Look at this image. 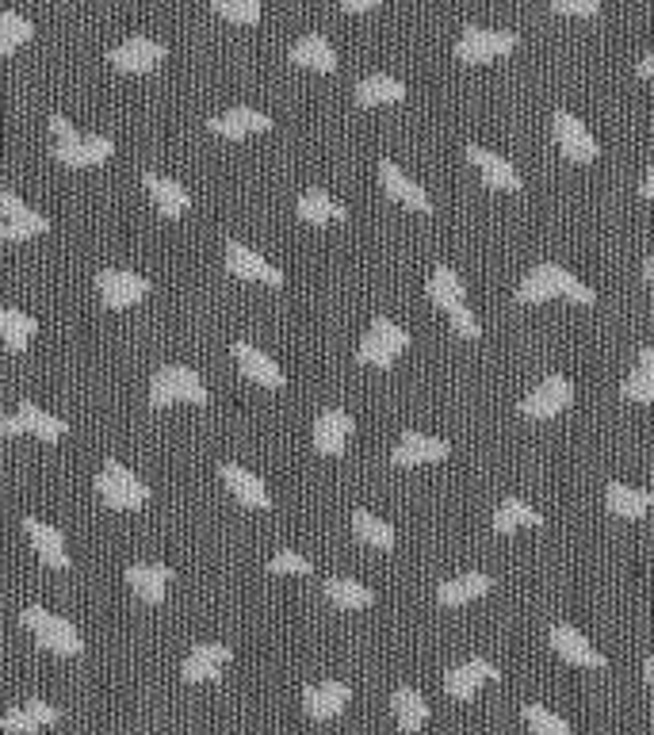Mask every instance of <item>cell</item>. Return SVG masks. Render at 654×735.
<instances>
[{
    "mask_svg": "<svg viewBox=\"0 0 654 735\" xmlns=\"http://www.w3.org/2000/svg\"><path fill=\"white\" fill-rule=\"evenodd\" d=\"M547 299H570V303H578V306H593V288H586L578 277H570L563 264L544 261L521 280V288H516V303L536 306V303H547Z\"/></svg>",
    "mask_w": 654,
    "mask_h": 735,
    "instance_id": "obj_1",
    "label": "cell"
},
{
    "mask_svg": "<svg viewBox=\"0 0 654 735\" xmlns=\"http://www.w3.org/2000/svg\"><path fill=\"white\" fill-rule=\"evenodd\" d=\"M51 139H54V158L66 169H96L103 161H111V153H116V142L108 134H80L58 111L51 116Z\"/></svg>",
    "mask_w": 654,
    "mask_h": 735,
    "instance_id": "obj_2",
    "label": "cell"
},
{
    "mask_svg": "<svg viewBox=\"0 0 654 735\" xmlns=\"http://www.w3.org/2000/svg\"><path fill=\"white\" fill-rule=\"evenodd\" d=\"M20 620H23V628L35 636L39 648L54 651V656L73 659V656H80V651H85V640H80L77 625L66 620V617H58V613L43 609V605H28V609L20 613Z\"/></svg>",
    "mask_w": 654,
    "mask_h": 735,
    "instance_id": "obj_3",
    "label": "cell"
},
{
    "mask_svg": "<svg viewBox=\"0 0 654 735\" xmlns=\"http://www.w3.org/2000/svg\"><path fill=\"white\" fill-rule=\"evenodd\" d=\"M96 495L103 498V506H111V510L119 514H134L150 502V487H145L131 467L119 464V460H108V464L100 467V475H96Z\"/></svg>",
    "mask_w": 654,
    "mask_h": 735,
    "instance_id": "obj_4",
    "label": "cell"
},
{
    "mask_svg": "<svg viewBox=\"0 0 654 735\" xmlns=\"http://www.w3.org/2000/svg\"><path fill=\"white\" fill-rule=\"evenodd\" d=\"M207 399H211V394H207L204 379L196 376V368L165 365V368L153 371V379H150V407L153 410L176 407V402H196V407H204Z\"/></svg>",
    "mask_w": 654,
    "mask_h": 735,
    "instance_id": "obj_5",
    "label": "cell"
},
{
    "mask_svg": "<svg viewBox=\"0 0 654 735\" xmlns=\"http://www.w3.org/2000/svg\"><path fill=\"white\" fill-rule=\"evenodd\" d=\"M406 349H410L406 329H402L399 322L386 318V314H379V318L371 322L368 334H363L357 360L360 365H371V368H394V360H399Z\"/></svg>",
    "mask_w": 654,
    "mask_h": 735,
    "instance_id": "obj_6",
    "label": "cell"
},
{
    "mask_svg": "<svg viewBox=\"0 0 654 735\" xmlns=\"http://www.w3.org/2000/svg\"><path fill=\"white\" fill-rule=\"evenodd\" d=\"M0 433H4V437H23V433H31V437H39L46 444H58L69 433V425L62 422V418L46 414L39 402L23 399L20 407L12 410V414L0 418Z\"/></svg>",
    "mask_w": 654,
    "mask_h": 735,
    "instance_id": "obj_7",
    "label": "cell"
},
{
    "mask_svg": "<svg viewBox=\"0 0 654 735\" xmlns=\"http://www.w3.org/2000/svg\"><path fill=\"white\" fill-rule=\"evenodd\" d=\"M521 46L516 31H487V28H467L456 43V58L467 66H487V62L509 58Z\"/></svg>",
    "mask_w": 654,
    "mask_h": 735,
    "instance_id": "obj_8",
    "label": "cell"
},
{
    "mask_svg": "<svg viewBox=\"0 0 654 735\" xmlns=\"http://www.w3.org/2000/svg\"><path fill=\"white\" fill-rule=\"evenodd\" d=\"M570 402H575V383L567 376H547L521 399V414L532 422H547V418H559Z\"/></svg>",
    "mask_w": 654,
    "mask_h": 735,
    "instance_id": "obj_9",
    "label": "cell"
},
{
    "mask_svg": "<svg viewBox=\"0 0 654 735\" xmlns=\"http://www.w3.org/2000/svg\"><path fill=\"white\" fill-rule=\"evenodd\" d=\"M96 295L111 311H127V306L142 303L150 295V280L131 269H100L96 272Z\"/></svg>",
    "mask_w": 654,
    "mask_h": 735,
    "instance_id": "obj_10",
    "label": "cell"
},
{
    "mask_svg": "<svg viewBox=\"0 0 654 735\" xmlns=\"http://www.w3.org/2000/svg\"><path fill=\"white\" fill-rule=\"evenodd\" d=\"M165 58H168V46L150 35H131L108 51V62L119 74H150V69H157Z\"/></svg>",
    "mask_w": 654,
    "mask_h": 735,
    "instance_id": "obj_11",
    "label": "cell"
},
{
    "mask_svg": "<svg viewBox=\"0 0 654 735\" xmlns=\"http://www.w3.org/2000/svg\"><path fill=\"white\" fill-rule=\"evenodd\" d=\"M552 131H555V142H559L563 158L575 161V165H593L597 153H601L597 139L586 131V123H581L578 116H570V111H555Z\"/></svg>",
    "mask_w": 654,
    "mask_h": 735,
    "instance_id": "obj_12",
    "label": "cell"
},
{
    "mask_svg": "<svg viewBox=\"0 0 654 735\" xmlns=\"http://www.w3.org/2000/svg\"><path fill=\"white\" fill-rule=\"evenodd\" d=\"M226 272L238 280H257V284L284 288V272L272 261H264L257 249L241 246V241H226Z\"/></svg>",
    "mask_w": 654,
    "mask_h": 735,
    "instance_id": "obj_13",
    "label": "cell"
},
{
    "mask_svg": "<svg viewBox=\"0 0 654 735\" xmlns=\"http://www.w3.org/2000/svg\"><path fill=\"white\" fill-rule=\"evenodd\" d=\"M498 678H502V670H498L494 662L475 656L444 674V693H448L451 701H471V698H479L482 682H498Z\"/></svg>",
    "mask_w": 654,
    "mask_h": 735,
    "instance_id": "obj_14",
    "label": "cell"
},
{
    "mask_svg": "<svg viewBox=\"0 0 654 735\" xmlns=\"http://www.w3.org/2000/svg\"><path fill=\"white\" fill-rule=\"evenodd\" d=\"M379 184H383L386 199H394V204L410 207V212H417V215H429V212H433V199L425 196V188H422V184H414V181H410V176L402 173V169L394 165L391 158H383V161H379Z\"/></svg>",
    "mask_w": 654,
    "mask_h": 735,
    "instance_id": "obj_15",
    "label": "cell"
},
{
    "mask_svg": "<svg viewBox=\"0 0 654 735\" xmlns=\"http://www.w3.org/2000/svg\"><path fill=\"white\" fill-rule=\"evenodd\" d=\"M547 640H552L555 656H563V662H570V667H586V670H604V667H609V659H604L601 651H597L575 625H555Z\"/></svg>",
    "mask_w": 654,
    "mask_h": 735,
    "instance_id": "obj_16",
    "label": "cell"
},
{
    "mask_svg": "<svg viewBox=\"0 0 654 735\" xmlns=\"http://www.w3.org/2000/svg\"><path fill=\"white\" fill-rule=\"evenodd\" d=\"M233 360H238L241 376L253 379L257 387H269V391H280V387H287V376L284 368L276 365V360L269 357V353H261L257 345L249 342H233Z\"/></svg>",
    "mask_w": 654,
    "mask_h": 735,
    "instance_id": "obj_17",
    "label": "cell"
},
{
    "mask_svg": "<svg viewBox=\"0 0 654 735\" xmlns=\"http://www.w3.org/2000/svg\"><path fill=\"white\" fill-rule=\"evenodd\" d=\"M230 659H233V651L226 648V644H196V648L188 651V659L181 662V678L188 685L215 682V678H222V670Z\"/></svg>",
    "mask_w": 654,
    "mask_h": 735,
    "instance_id": "obj_18",
    "label": "cell"
},
{
    "mask_svg": "<svg viewBox=\"0 0 654 735\" xmlns=\"http://www.w3.org/2000/svg\"><path fill=\"white\" fill-rule=\"evenodd\" d=\"M467 161L479 169L482 184H490V188H498V192H521L524 188L516 165L513 161H505L502 153H490V150L475 147V142H467Z\"/></svg>",
    "mask_w": 654,
    "mask_h": 735,
    "instance_id": "obj_19",
    "label": "cell"
},
{
    "mask_svg": "<svg viewBox=\"0 0 654 735\" xmlns=\"http://www.w3.org/2000/svg\"><path fill=\"white\" fill-rule=\"evenodd\" d=\"M218 479H222L226 490H230V495L238 498L241 506H249V510H269V506H272V495H269V487H264V479L249 472V467L222 464V467H218Z\"/></svg>",
    "mask_w": 654,
    "mask_h": 735,
    "instance_id": "obj_20",
    "label": "cell"
},
{
    "mask_svg": "<svg viewBox=\"0 0 654 735\" xmlns=\"http://www.w3.org/2000/svg\"><path fill=\"white\" fill-rule=\"evenodd\" d=\"M23 532H28L31 548H35L39 560H43L46 568L66 571L73 563L69 560V548H66V537H62L58 525H46V521H39V517H28V521H23Z\"/></svg>",
    "mask_w": 654,
    "mask_h": 735,
    "instance_id": "obj_21",
    "label": "cell"
},
{
    "mask_svg": "<svg viewBox=\"0 0 654 735\" xmlns=\"http://www.w3.org/2000/svg\"><path fill=\"white\" fill-rule=\"evenodd\" d=\"M349 698H352L349 685L329 678V682L306 685V690H303V709H306V716H310V721H334V716L345 713Z\"/></svg>",
    "mask_w": 654,
    "mask_h": 735,
    "instance_id": "obj_22",
    "label": "cell"
},
{
    "mask_svg": "<svg viewBox=\"0 0 654 735\" xmlns=\"http://www.w3.org/2000/svg\"><path fill=\"white\" fill-rule=\"evenodd\" d=\"M264 131H272V116H264V111L257 108H230L211 119V134H218V139L226 142L253 139V134H264Z\"/></svg>",
    "mask_w": 654,
    "mask_h": 735,
    "instance_id": "obj_23",
    "label": "cell"
},
{
    "mask_svg": "<svg viewBox=\"0 0 654 735\" xmlns=\"http://www.w3.org/2000/svg\"><path fill=\"white\" fill-rule=\"evenodd\" d=\"M352 430H357V425H352V418L345 414L341 407L321 410V414L314 418V448H318L321 456H341Z\"/></svg>",
    "mask_w": 654,
    "mask_h": 735,
    "instance_id": "obj_24",
    "label": "cell"
},
{
    "mask_svg": "<svg viewBox=\"0 0 654 735\" xmlns=\"http://www.w3.org/2000/svg\"><path fill=\"white\" fill-rule=\"evenodd\" d=\"M451 456V444L440 437H429V433H406L399 444H394V464L399 467H417V464H440V460Z\"/></svg>",
    "mask_w": 654,
    "mask_h": 735,
    "instance_id": "obj_25",
    "label": "cell"
},
{
    "mask_svg": "<svg viewBox=\"0 0 654 735\" xmlns=\"http://www.w3.org/2000/svg\"><path fill=\"white\" fill-rule=\"evenodd\" d=\"M145 192H150L153 207H157L165 219H181V215L192 212V196L188 188H184L181 181H173V176H161V173H145L142 176Z\"/></svg>",
    "mask_w": 654,
    "mask_h": 735,
    "instance_id": "obj_26",
    "label": "cell"
},
{
    "mask_svg": "<svg viewBox=\"0 0 654 735\" xmlns=\"http://www.w3.org/2000/svg\"><path fill=\"white\" fill-rule=\"evenodd\" d=\"M51 724H58V709L46 705V701H28V705H15L8 709L4 716H0V732L8 735H35L43 728H51Z\"/></svg>",
    "mask_w": 654,
    "mask_h": 735,
    "instance_id": "obj_27",
    "label": "cell"
},
{
    "mask_svg": "<svg viewBox=\"0 0 654 735\" xmlns=\"http://www.w3.org/2000/svg\"><path fill=\"white\" fill-rule=\"evenodd\" d=\"M123 579L145 605H161L168 594V583H173V568H165V563H131Z\"/></svg>",
    "mask_w": 654,
    "mask_h": 735,
    "instance_id": "obj_28",
    "label": "cell"
},
{
    "mask_svg": "<svg viewBox=\"0 0 654 735\" xmlns=\"http://www.w3.org/2000/svg\"><path fill=\"white\" fill-rule=\"evenodd\" d=\"M287 62H291V66L314 69V74H334V69H337V51H334V43H329L326 35L310 31V35H303L295 46H291Z\"/></svg>",
    "mask_w": 654,
    "mask_h": 735,
    "instance_id": "obj_29",
    "label": "cell"
},
{
    "mask_svg": "<svg viewBox=\"0 0 654 735\" xmlns=\"http://www.w3.org/2000/svg\"><path fill=\"white\" fill-rule=\"evenodd\" d=\"M490 590H494V579L482 575V571H471V575H459V579L440 583L436 602H440L444 609H459V605H471V602H479V597H487Z\"/></svg>",
    "mask_w": 654,
    "mask_h": 735,
    "instance_id": "obj_30",
    "label": "cell"
},
{
    "mask_svg": "<svg viewBox=\"0 0 654 735\" xmlns=\"http://www.w3.org/2000/svg\"><path fill=\"white\" fill-rule=\"evenodd\" d=\"M604 506L612 517H624V521H640L654 510V495L640 487H628V483H609L604 487Z\"/></svg>",
    "mask_w": 654,
    "mask_h": 735,
    "instance_id": "obj_31",
    "label": "cell"
},
{
    "mask_svg": "<svg viewBox=\"0 0 654 735\" xmlns=\"http://www.w3.org/2000/svg\"><path fill=\"white\" fill-rule=\"evenodd\" d=\"M295 212H298V219L310 223V226H329V223L349 219V207L337 204V199L329 196L326 188H306L303 196H298Z\"/></svg>",
    "mask_w": 654,
    "mask_h": 735,
    "instance_id": "obj_32",
    "label": "cell"
},
{
    "mask_svg": "<svg viewBox=\"0 0 654 735\" xmlns=\"http://www.w3.org/2000/svg\"><path fill=\"white\" fill-rule=\"evenodd\" d=\"M391 709H394V721H399V728L406 735L422 732L425 724H429V705H425V698L414 690V685H399L391 698Z\"/></svg>",
    "mask_w": 654,
    "mask_h": 735,
    "instance_id": "obj_33",
    "label": "cell"
},
{
    "mask_svg": "<svg viewBox=\"0 0 654 735\" xmlns=\"http://www.w3.org/2000/svg\"><path fill=\"white\" fill-rule=\"evenodd\" d=\"M406 100V85L399 77L386 74H371L357 85V104L360 108H386V104H402Z\"/></svg>",
    "mask_w": 654,
    "mask_h": 735,
    "instance_id": "obj_34",
    "label": "cell"
},
{
    "mask_svg": "<svg viewBox=\"0 0 654 735\" xmlns=\"http://www.w3.org/2000/svg\"><path fill=\"white\" fill-rule=\"evenodd\" d=\"M425 295L433 299L440 311H451V306L467 303V284L464 277H459L456 269H448V264H436L429 284H425Z\"/></svg>",
    "mask_w": 654,
    "mask_h": 735,
    "instance_id": "obj_35",
    "label": "cell"
},
{
    "mask_svg": "<svg viewBox=\"0 0 654 735\" xmlns=\"http://www.w3.org/2000/svg\"><path fill=\"white\" fill-rule=\"evenodd\" d=\"M39 334V318H31L28 311H15V306H0V337L12 353H28L31 337Z\"/></svg>",
    "mask_w": 654,
    "mask_h": 735,
    "instance_id": "obj_36",
    "label": "cell"
},
{
    "mask_svg": "<svg viewBox=\"0 0 654 735\" xmlns=\"http://www.w3.org/2000/svg\"><path fill=\"white\" fill-rule=\"evenodd\" d=\"M352 537H357L360 544H368V548L391 552L394 540H399V532H394L391 521H383V517H375L371 510H357V514H352Z\"/></svg>",
    "mask_w": 654,
    "mask_h": 735,
    "instance_id": "obj_37",
    "label": "cell"
},
{
    "mask_svg": "<svg viewBox=\"0 0 654 735\" xmlns=\"http://www.w3.org/2000/svg\"><path fill=\"white\" fill-rule=\"evenodd\" d=\"M536 525H544V517L516 495L502 498V506L494 510V532H502V537H509V532H516V529H536Z\"/></svg>",
    "mask_w": 654,
    "mask_h": 735,
    "instance_id": "obj_38",
    "label": "cell"
},
{
    "mask_svg": "<svg viewBox=\"0 0 654 735\" xmlns=\"http://www.w3.org/2000/svg\"><path fill=\"white\" fill-rule=\"evenodd\" d=\"M31 39H35V23H31L23 12L4 8V12H0V58H12V54L23 51Z\"/></svg>",
    "mask_w": 654,
    "mask_h": 735,
    "instance_id": "obj_39",
    "label": "cell"
},
{
    "mask_svg": "<svg viewBox=\"0 0 654 735\" xmlns=\"http://www.w3.org/2000/svg\"><path fill=\"white\" fill-rule=\"evenodd\" d=\"M326 597L337 609H349V613H360L375 605V594L363 583H352V579H326Z\"/></svg>",
    "mask_w": 654,
    "mask_h": 735,
    "instance_id": "obj_40",
    "label": "cell"
},
{
    "mask_svg": "<svg viewBox=\"0 0 654 735\" xmlns=\"http://www.w3.org/2000/svg\"><path fill=\"white\" fill-rule=\"evenodd\" d=\"M43 234H51V219L31 212V207L23 215H15V219L0 223V241H31V238H43Z\"/></svg>",
    "mask_w": 654,
    "mask_h": 735,
    "instance_id": "obj_41",
    "label": "cell"
},
{
    "mask_svg": "<svg viewBox=\"0 0 654 735\" xmlns=\"http://www.w3.org/2000/svg\"><path fill=\"white\" fill-rule=\"evenodd\" d=\"M211 12L222 15L226 23H238V28H257L261 23V0H211Z\"/></svg>",
    "mask_w": 654,
    "mask_h": 735,
    "instance_id": "obj_42",
    "label": "cell"
},
{
    "mask_svg": "<svg viewBox=\"0 0 654 735\" xmlns=\"http://www.w3.org/2000/svg\"><path fill=\"white\" fill-rule=\"evenodd\" d=\"M521 716L532 728V735H575V728H570L559 713H552V709H544V705H532V701L521 709Z\"/></svg>",
    "mask_w": 654,
    "mask_h": 735,
    "instance_id": "obj_43",
    "label": "cell"
},
{
    "mask_svg": "<svg viewBox=\"0 0 654 735\" xmlns=\"http://www.w3.org/2000/svg\"><path fill=\"white\" fill-rule=\"evenodd\" d=\"M624 399L632 402H654V371L651 368H635L632 376L624 379Z\"/></svg>",
    "mask_w": 654,
    "mask_h": 735,
    "instance_id": "obj_44",
    "label": "cell"
},
{
    "mask_svg": "<svg viewBox=\"0 0 654 735\" xmlns=\"http://www.w3.org/2000/svg\"><path fill=\"white\" fill-rule=\"evenodd\" d=\"M269 571H272V575H310L314 563L306 560V555H298V552H276L269 560Z\"/></svg>",
    "mask_w": 654,
    "mask_h": 735,
    "instance_id": "obj_45",
    "label": "cell"
},
{
    "mask_svg": "<svg viewBox=\"0 0 654 735\" xmlns=\"http://www.w3.org/2000/svg\"><path fill=\"white\" fill-rule=\"evenodd\" d=\"M448 318H451V329H456V337H464V342H475V337H482L479 318H475V314H471V306H467V303L451 306V311H448Z\"/></svg>",
    "mask_w": 654,
    "mask_h": 735,
    "instance_id": "obj_46",
    "label": "cell"
},
{
    "mask_svg": "<svg viewBox=\"0 0 654 735\" xmlns=\"http://www.w3.org/2000/svg\"><path fill=\"white\" fill-rule=\"evenodd\" d=\"M555 15H570V20H593L601 12V0H552Z\"/></svg>",
    "mask_w": 654,
    "mask_h": 735,
    "instance_id": "obj_47",
    "label": "cell"
},
{
    "mask_svg": "<svg viewBox=\"0 0 654 735\" xmlns=\"http://www.w3.org/2000/svg\"><path fill=\"white\" fill-rule=\"evenodd\" d=\"M23 212H28V204H23L15 192L0 188V219H15V215H23Z\"/></svg>",
    "mask_w": 654,
    "mask_h": 735,
    "instance_id": "obj_48",
    "label": "cell"
},
{
    "mask_svg": "<svg viewBox=\"0 0 654 735\" xmlns=\"http://www.w3.org/2000/svg\"><path fill=\"white\" fill-rule=\"evenodd\" d=\"M383 4V0H341V8L349 15H363V12H375V8Z\"/></svg>",
    "mask_w": 654,
    "mask_h": 735,
    "instance_id": "obj_49",
    "label": "cell"
},
{
    "mask_svg": "<svg viewBox=\"0 0 654 735\" xmlns=\"http://www.w3.org/2000/svg\"><path fill=\"white\" fill-rule=\"evenodd\" d=\"M640 77H647V80H654V46L647 51V58L640 62Z\"/></svg>",
    "mask_w": 654,
    "mask_h": 735,
    "instance_id": "obj_50",
    "label": "cell"
},
{
    "mask_svg": "<svg viewBox=\"0 0 654 735\" xmlns=\"http://www.w3.org/2000/svg\"><path fill=\"white\" fill-rule=\"evenodd\" d=\"M640 368L654 371V345H643V349H640Z\"/></svg>",
    "mask_w": 654,
    "mask_h": 735,
    "instance_id": "obj_51",
    "label": "cell"
},
{
    "mask_svg": "<svg viewBox=\"0 0 654 735\" xmlns=\"http://www.w3.org/2000/svg\"><path fill=\"white\" fill-rule=\"evenodd\" d=\"M640 192H643V199H654V169L647 173V181H643V188H640Z\"/></svg>",
    "mask_w": 654,
    "mask_h": 735,
    "instance_id": "obj_52",
    "label": "cell"
},
{
    "mask_svg": "<svg viewBox=\"0 0 654 735\" xmlns=\"http://www.w3.org/2000/svg\"><path fill=\"white\" fill-rule=\"evenodd\" d=\"M643 678H647V685H651V690H654V659H647V662H643Z\"/></svg>",
    "mask_w": 654,
    "mask_h": 735,
    "instance_id": "obj_53",
    "label": "cell"
},
{
    "mask_svg": "<svg viewBox=\"0 0 654 735\" xmlns=\"http://www.w3.org/2000/svg\"><path fill=\"white\" fill-rule=\"evenodd\" d=\"M643 277H647V280H651V284H654V253L647 257V264H643Z\"/></svg>",
    "mask_w": 654,
    "mask_h": 735,
    "instance_id": "obj_54",
    "label": "cell"
}]
</instances>
